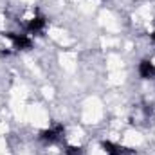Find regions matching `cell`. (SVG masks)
<instances>
[{"label":"cell","instance_id":"6","mask_svg":"<svg viewBox=\"0 0 155 155\" xmlns=\"http://www.w3.org/2000/svg\"><path fill=\"white\" fill-rule=\"evenodd\" d=\"M65 155H83V148L81 146H67Z\"/></svg>","mask_w":155,"mask_h":155},{"label":"cell","instance_id":"2","mask_svg":"<svg viewBox=\"0 0 155 155\" xmlns=\"http://www.w3.org/2000/svg\"><path fill=\"white\" fill-rule=\"evenodd\" d=\"M63 134H65L63 124L56 123V124H52L51 128H45V130L40 132V141H43L45 144H52V143H58V141L63 137Z\"/></svg>","mask_w":155,"mask_h":155},{"label":"cell","instance_id":"5","mask_svg":"<svg viewBox=\"0 0 155 155\" xmlns=\"http://www.w3.org/2000/svg\"><path fill=\"white\" fill-rule=\"evenodd\" d=\"M139 76L143 79H153L155 78V63L150 60H143L139 63Z\"/></svg>","mask_w":155,"mask_h":155},{"label":"cell","instance_id":"3","mask_svg":"<svg viewBox=\"0 0 155 155\" xmlns=\"http://www.w3.org/2000/svg\"><path fill=\"white\" fill-rule=\"evenodd\" d=\"M101 148L107 152V155H134L135 153V150L126 148V146H121V144H116L112 141H103L101 143Z\"/></svg>","mask_w":155,"mask_h":155},{"label":"cell","instance_id":"7","mask_svg":"<svg viewBox=\"0 0 155 155\" xmlns=\"http://www.w3.org/2000/svg\"><path fill=\"white\" fill-rule=\"evenodd\" d=\"M150 40H152V41H153V43H155V29H153V31H152V35H150Z\"/></svg>","mask_w":155,"mask_h":155},{"label":"cell","instance_id":"1","mask_svg":"<svg viewBox=\"0 0 155 155\" xmlns=\"http://www.w3.org/2000/svg\"><path fill=\"white\" fill-rule=\"evenodd\" d=\"M4 38L11 41L13 51H27L33 47V40L29 38V35L24 33H4Z\"/></svg>","mask_w":155,"mask_h":155},{"label":"cell","instance_id":"4","mask_svg":"<svg viewBox=\"0 0 155 155\" xmlns=\"http://www.w3.org/2000/svg\"><path fill=\"white\" fill-rule=\"evenodd\" d=\"M45 25H47V20H45L43 16H33V18L25 24V29H27V33L35 35V33H41Z\"/></svg>","mask_w":155,"mask_h":155}]
</instances>
